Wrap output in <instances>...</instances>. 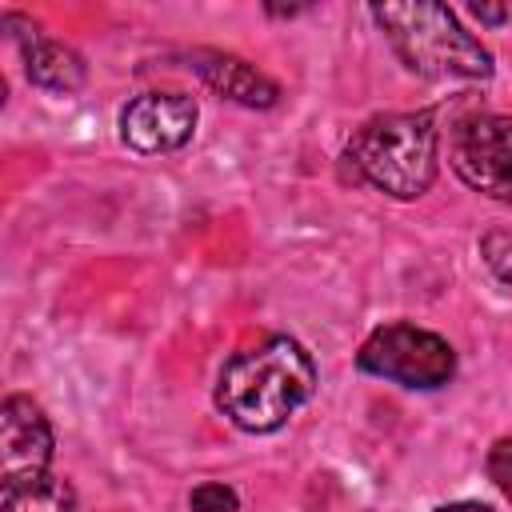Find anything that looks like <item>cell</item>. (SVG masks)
I'll return each instance as SVG.
<instances>
[{"mask_svg":"<svg viewBox=\"0 0 512 512\" xmlns=\"http://www.w3.org/2000/svg\"><path fill=\"white\" fill-rule=\"evenodd\" d=\"M316 392V364L292 336L236 352L216 380V408L244 432H276Z\"/></svg>","mask_w":512,"mask_h":512,"instance_id":"6da1fadb","label":"cell"},{"mask_svg":"<svg viewBox=\"0 0 512 512\" xmlns=\"http://www.w3.org/2000/svg\"><path fill=\"white\" fill-rule=\"evenodd\" d=\"M436 144L440 128L432 112H384L352 132L344 164L356 180L396 200H416L436 180Z\"/></svg>","mask_w":512,"mask_h":512,"instance_id":"7a4b0ae2","label":"cell"},{"mask_svg":"<svg viewBox=\"0 0 512 512\" xmlns=\"http://www.w3.org/2000/svg\"><path fill=\"white\" fill-rule=\"evenodd\" d=\"M372 20L384 28L396 56L428 80H488V48L444 4H376Z\"/></svg>","mask_w":512,"mask_h":512,"instance_id":"3957f363","label":"cell"},{"mask_svg":"<svg viewBox=\"0 0 512 512\" xmlns=\"http://www.w3.org/2000/svg\"><path fill=\"white\" fill-rule=\"evenodd\" d=\"M356 364L360 372H372V376H384L392 384H404V388H444L452 376H456V352L444 336L428 332V328H416V324H384L376 328L360 352H356Z\"/></svg>","mask_w":512,"mask_h":512,"instance_id":"277c9868","label":"cell"},{"mask_svg":"<svg viewBox=\"0 0 512 512\" xmlns=\"http://www.w3.org/2000/svg\"><path fill=\"white\" fill-rule=\"evenodd\" d=\"M452 168L480 192L512 204V116H468L452 132Z\"/></svg>","mask_w":512,"mask_h":512,"instance_id":"5b68a950","label":"cell"},{"mask_svg":"<svg viewBox=\"0 0 512 512\" xmlns=\"http://www.w3.org/2000/svg\"><path fill=\"white\" fill-rule=\"evenodd\" d=\"M192 128H196V100L188 92H144L128 100L120 112L124 144L144 156L184 148L192 140Z\"/></svg>","mask_w":512,"mask_h":512,"instance_id":"8992f818","label":"cell"},{"mask_svg":"<svg viewBox=\"0 0 512 512\" xmlns=\"http://www.w3.org/2000/svg\"><path fill=\"white\" fill-rule=\"evenodd\" d=\"M52 464V428L48 416L28 396H8L0 404V484Z\"/></svg>","mask_w":512,"mask_h":512,"instance_id":"52a82bcc","label":"cell"},{"mask_svg":"<svg viewBox=\"0 0 512 512\" xmlns=\"http://www.w3.org/2000/svg\"><path fill=\"white\" fill-rule=\"evenodd\" d=\"M212 92H220L224 100H236L244 108H272L280 100V88L256 72L248 60L240 56H228V52H192V64H188Z\"/></svg>","mask_w":512,"mask_h":512,"instance_id":"ba28073f","label":"cell"},{"mask_svg":"<svg viewBox=\"0 0 512 512\" xmlns=\"http://www.w3.org/2000/svg\"><path fill=\"white\" fill-rule=\"evenodd\" d=\"M24 52V72L36 88H48V92H80L84 80H88V68H84V56L60 40H48V36H32L28 44H20Z\"/></svg>","mask_w":512,"mask_h":512,"instance_id":"9c48e42d","label":"cell"},{"mask_svg":"<svg viewBox=\"0 0 512 512\" xmlns=\"http://www.w3.org/2000/svg\"><path fill=\"white\" fill-rule=\"evenodd\" d=\"M0 512H76V496L68 480L32 472L0 484Z\"/></svg>","mask_w":512,"mask_h":512,"instance_id":"30bf717a","label":"cell"},{"mask_svg":"<svg viewBox=\"0 0 512 512\" xmlns=\"http://www.w3.org/2000/svg\"><path fill=\"white\" fill-rule=\"evenodd\" d=\"M480 256L492 268L500 284H512V232H484L480 236Z\"/></svg>","mask_w":512,"mask_h":512,"instance_id":"8fae6325","label":"cell"},{"mask_svg":"<svg viewBox=\"0 0 512 512\" xmlns=\"http://www.w3.org/2000/svg\"><path fill=\"white\" fill-rule=\"evenodd\" d=\"M188 508L192 512H236L240 500L228 484H196L192 496H188Z\"/></svg>","mask_w":512,"mask_h":512,"instance_id":"7c38bea8","label":"cell"},{"mask_svg":"<svg viewBox=\"0 0 512 512\" xmlns=\"http://www.w3.org/2000/svg\"><path fill=\"white\" fill-rule=\"evenodd\" d=\"M488 476L512 500V440H496L492 444V452H488Z\"/></svg>","mask_w":512,"mask_h":512,"instance_id":"4fadbf2b","label":"cell"},{"mask_svg":"<svg viewBox=\"0 0 512 512\" xmlns=\"http://www.w3.org/2000/svg\"><path fill=\"white\" fill-rule=\"evenodd\" d=\"M472 16L488 20V24H504L508 20V8H492V4H472Z\"/></svg>","mask_w":512,"mask_h":512,"instance_id":"5bb4252c","label":"cell"},{"mask_svg":"<svg viewBox=\"0 0 512 512\" xmlns=\"http://www.w3.org/2000/svg\"><path fill=\"white\" fill-rule=\"evenodd\" d=\"M436 512H492V508L480 504V500H456V504H444V508H436Z\"/></svg>","mask_w":512,"mask_h":512,"instance_id":"9a60e30c","label":"cell"}]
</instances>
